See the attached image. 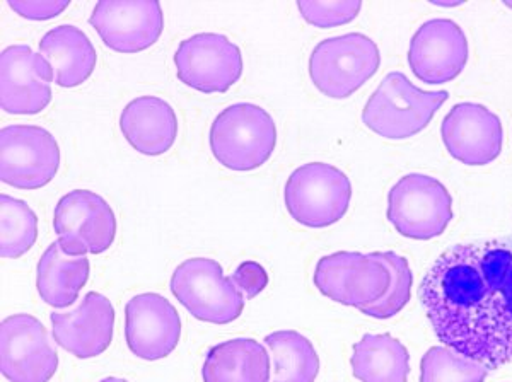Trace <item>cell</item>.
<instances>
[{"instance_id":"obj_1","label":"cell","mask_w":512,"mask_h":382,"mask_svg":"<svg viewBox=\"0 0 512 382\" xmlns=\"http://www.w3.org/2000/svg\"><path fill=\"white\" fill-rule=\"evenodd\" d=\"M420 301L446 347L489 371L512 362V238L448 249L422 280Z\"/></svg>"},{"instance_id":"obj_2","label":"cell","mask_w":512,"mask_h":382,"mask_svg":"<svg viewBox=\"0 0 512 382\" xmlns=\"http://www.w3.org/2000/svg\"><path fill=\"white\" fill-rule=\"evenodd\" d=\"M448 98V91H422L402 72H390L364 106L362 122L383 139H410L431 123Z\"/></svg>"},{"instance_id":"obj_3","label":"cell","mask_w":512,"mask_h":382,"mask_svg":"<svg viewBox=\"0 0 512 382\" xmlns=\"http://www.w3.org/2000/svg\"><path fill=\"white\" fill-rule=\"evenodd\" d=\"M275 145L274 118L253 103L227 106L210 127V151L231 171L262 168L274 154Z\"/></svg>"},{"instance_id":"obj_4","label":"cell","mask_w":512,"mask_h":382,"mask_svg":"<svg viewBox=\"0 0 512 382\" xmlns=\"http://www.w3.org/2000/svg\"><path fill=\"white\" fill-rule=\"evenodd\" d=\"M352 183L332 164L299 166L287 178L284 202L292 219L301 226L323 229L337 224L349 212Z\"/></svg>"},{"instance_id":"obj_5","label":"cell","mask_w":512,"mask_h":382,"mask_svg":"<svg viewBox=\"0 0 512 382\" xmlns=\"http://www.w3.org/2000/svg\"><path fill=\"white\" fill-rule=\"evenodd\" d=\"M381 64L379 48L362 33L328 38L309 57V77L328 98L345 99L357 93Z\"/></svg>"},{"instance_id":"obj_6","label":"cell","mask_w":512,"mask_h":382,"mask_svg":"<svg viewBox=\"0 0 512 382\" xmlns=\"http://www.w3.org/2000/svg\"><path fill=\"white\" fill-rule=\"evenodd\" d=\"M169 287L176 301L198 321L229 325L245 311L241 290L224 277L221 263L210 258L183 261L171 275Z\"/></svg>"},{"instance_id":"obj_7","label":"cell","mask_w":512,"mask_h":382,"mask_svg":"<svg viewBox=\"0 0 512 382\" xmlns=\"http://www.w3.org/2000/svg\"><path fill=\"white\" fill-rule=\"evenodd\" d=\"M388 220L405 238L429 241L453 220V198L436 178L407 174L388 193Z\"/></svg>"},{"instance_id":"obj_8","label":"cell","mask_w":512,"mask_h":382,"mask_svg":"<svg viewBox=\"0 0 512 382\" xmlns=\"http://www.w3.org/2000/svg\"><path fill=\"white\" fill-rule=\"evenodd\" d=\"M53 229L65 255H101L117 238V215L105 198L89 190L69 191L53 212Z\"/></svg>"},{"instance_id":"obj_9","label":"cell","mask_w":512,"mask_h":382,"mask_svg":"<svg viewBox=\"0 0 512 382\" xmlns=\"http://www.w3.org/2000/svg\"><path fill=\"white\" fill-rule=\"evenodd\" d=\"M313 280L316 289L328 299L362 309L383 299L391 284V273L378 253L338 251L318 261Z\"/></svg>"},{"instance_id":"obj_10","label":"cell","mask_w":512,"mask_h":382,"mask_svg":"<svg viewBox=\"0 0 512 382\" xmlns=\"http://www.w3.org/2000/svg\"><path fill=\"white\" fill-rule=\"evenodd\" d=\"M60 147L47 128L7 125L0 130V180L19 190H40L57 176Z\"/></svg>"},{"instance_id":"obj_11","label":"cell","mask_w":512,"mask_h":382,"mask_svg":"<svg viewBox=\"0 0 512 382\" xmlns=\"http://www.w3.org/2000/svg\"><path fill=\"white\" fill-rule=\"evenodd\" d=\"M59 354L40 319L12 314L0 326V371L9 382H48Z\"/></svg>"},{"instance_id":"obj_12","label":"cell","mask_w":512,"mask_h":382,"mask_svg":"<svg viewBox=\"0 0 512 382\" xmlns=\"http://www.w3.org/2000/svg\"><path fill=\"white\" fill-rule=\"evenodd\" d=\"M173 60L178 79L200 93H227L243 74V53L219 33H198L181 41Z\"/></svg>"},{"instance_id":"obj_13","label":"cell","mask_w":512,"mask_h":382,"mask_svg":"<svg viewBox=\"0 0 512 382\" xmlns=\"http://www.w3.org/2000/svg\"><path fill=\"white\" fill-rule=\"evenodd\" d=\"M52 65L30 45H11L0 55V106L9 115H38L52 101Z\"/></svg>"},{"instance_id":"obj_14","label":"cell","mask_w":512,"mask_h":382,"mask_svg":"<svg viewBox=\"0 0 512 382\" xmlns=\"http://www.w3.org/2000/svg\"><path fill=\"white\" fill-rule=\"evenodd\" d=\"M89 23L113 52L139 53L163 35V9L152 0H108L94 6Z\"/></svg>"},{"instance_id":"obj_15","label":"cell","mask_w":512,"mask_h":382,"mask_svg":"<svg viewBox=\"0 0 512 382\" xmlns=\"http://www.w3.org/2000/svg\"><path fill=\"white\" fill-rule=\"evenodd\" d=\"M470 57L465 31L451 19L422 24L408 48V64L420 81L441 86L460 76Z\"/></svg>"},{"instance_id":"obj_16","label":"cell","mask_w":512,"mask_h":382,"mask_svg":"<svg viewBox=\"0 0 512 382\" xmlns=\"http://www.w3.org/2000/svg\"><path fill=\"white\" fill-rule=\"evenodd\" d=\"M181 338L176 307L156 292L132 297L125 306V340L135 357L154 362L175 352Z\"/></svg>"},{"instance_id":"obj_17","label":"cell","mask_w":512,"mask_h":382,"mask_svg":"<svg viewBox=\"0 0 512 382\" xmlns=\"http://www.w3.org/2000/svg\"><path fill=\"white\" fill-rule=\"evenodd\" d=\"M444 147L466 166L494 163L502 152V122L494 111L478 103L453 106L441 125Z\"/></svg>"},{"instance_id":"obj_18","label":"cell","mask_w":512,"mask_h":382,"mask_svg":"<svg viewBox=\"0 0 512 382\" xmlns=\"http://www.w3.org/2000/svg\"><path fill=\"white\" fill-rule=\"evenodd\" d=\"M55 343L77 359H94L110 348L115 330V307L108 297L89 292L70 313H52Z\"/></svg>"},{"instance_id":"obj_19","label":"cell","mask_w":512,"mask_h":382,"mask_svg":"<svg viewBox=\"0 0 512 382\" xmlns=\"http://www.w3.org/2000/svg\"><path fill=\"white\" fill-rule=\"evenodd\" d=\"M120 130L135 151L144 156H163L175 145L178 118L163 98L140 96L123 108Z\"/></svg>"},{"instance_id":"obj_20","label":"cell","mask_w":512,"mask_h":382,"mask_svg":"<svg viewBox=\"0 0 512 382\" xmlns=\"http://www.w3.org/2000/svg\"><path fill=\"white\" fill-rule=\"evenodd\" d=\"M40 53L52 65L55 84L77 87L93 76L98 55L88 35L72 24H60L43 35Z\"/></svg>"},{"instance_id":"obj_21","label":"cell","mask_w":512,"mask_h":382,"mask_svg":"<svg viewBox=\"0 0 512 382\" xmlns=\"http://www.w3.org/2000/svg\"><path fill=\"white\" fill-rule=\"evenodd\" d=\"M204 382H270V355L253 338H234L209 350L202 367Z\"/></svg>"},{"instance_id":"obj_22","label":"cell","mask_w":512,"mask_h":382,"mask_svg":"<svg viewBox=\"0 0 512 382\" xmlns=\"http://www.w3.org/2000/svg\"><path fill=\"white\" fill-rule=\"evenodd\" d=\"M91 265L88 256L65 255L59 241L50 244L36 267V289L48 306L69 307L88 284Z\"/></svg>"},{"instance_id":"obj_23","label":"cell","mask_w":512,"mask_h":382,"mask_svg":"<svg viewBox=\"0 0 512 382\" xmlns=\"http://www.w3.org/2000/svg\"><path fill=\"white\" fill-rule=\"evenodd\" d=\"M350 365L361 382H407L410 355L405 345L388 333H367L354 343Z\"/></svg>"},{"instance_id":"obj_24","label":"cell","mask_w":512,"mask_h":382,"mask_svg":"<svg viewBox=\"0 0 512 382\" xmlns=\"http://www.w3.org/2000/svg\"><path fill=\"white\" fill-rule=\"evenodd\" d=\"M274 371L270 382H315L320 374V357L308 338L296 330H280L265 336Z\"/></svg>"},{"instance_id":"obj_25","label":"cell","mask_w":512,"mask_h":382,"mask_svg":"<svg viewBox=\"0 0 512 382\" xmlns=\"http://www.w3.org/2000/svg\"><path fill=\"white\" fill-rule=\"evenodd\" d=\"M38 239V217L30 205L2 193L0 195V256L18 260Z\"/></svg>"},{"instance_id":"obj_26","label":"cell","mask_w":512,"mask_h":382,"mask_svg":"<svg viewBox=\"0 0 512 382\" xmlns=\"http://www.w3.org/2000/svg\"><path fill=\"white\" fill-rule=\"evenodd\" d=\"M420 371V382H483L489 367L443 345L425 352Z\"/></svg>"},{"instance_id":"obj_27","label":"cell","mask_w":512,"mask_h":382,"mask_svg":"<svg viewBox=\"0 0 512 382\" xmlns=\"http://www.w3.org/2000/svg\"><path fill=\"white\" fill-rule=\"evenodd\" d=\"M379 258L384 261V265L390 268L391 284L388 292L384 294L383 299L374 302L371 306L359 309L362 314L376 319H390L403 311L407 306L410 297H412V287H414V275L408 267V261L403 256L396 255L393 251L388 253H378Z\"/></svg>"},{"instance_id":"obj_28","label":"cell","mask_w":512,"mask_h":382,"mask_svg":"<svg viewBox=\"0 0 512 382\" xmlns=\"http://www.w3.org/2000/svg\"><path fill=\"white\" fill-rule=\"evenodd\" d=\"M297 9L304 21L318 28H335L354 21L362 9V2H297Z\"/></svg>"},{"instance_id":"obj_29","label":"cell","mask_w":512,"mask_h":382,"mask_svg":"<svg viewBox=\"0 0 512 382\" xmlns=\"http://www.w3.org/2000/svg\"><path fill=\"white\" fill-rule=\"evenodd\" d=\"M231 282H233L239 290L245 292L248 299H255L260 296L263 290L267 289L268 273L265 268L256 263V261H243L233 275H231Z\"/></svg>"},{"instance_id":"obj_30","label":"cell","mask_w":512,"mask_h":382,"mask_svg":"<svg viewBox=\"0 0 512 382\" xmlns=\"http://www.w3.org/2000/svg\"><path fill=\"white\" fill-rule=\"evenodd\" d=\"M70 6L69 0L59 2H19V0H11L9 7L12 11L19 14L21 18L31 19V21H48V19L57 18L62 12Z\"/></svg>"},{"instance_id":"obj_31","label":"cell","mask_w":512,"mask_h":382,"mask_svg":"<svg viewBox=\"0 0 512 382\" xmlns=\"http://www.w3.org/2000/svg\"><path fill=\"white\" fill-rule=\"evenodd\" d=\"M432 4L439 7H458L461 6L463 2H432Z\"/></svg>"},{"instance_id":"obj_32","label":"cell","mask_w":512,"mask_h":382,"mask_svg":"<svg viewBox=\"0 0 512 382\" xmlns=\"http://www.w3.org/2000/svg\"><path fill=\"white\" fill-rule=\"evenodd\" d=\"M101 382H128L127 379H122V377H106Z\"/></svg>"},{"instance_id":"obj_33","label":"cell","mask_w":512,"mask_h":382,"mask_svg":"<svg viewBox=\"0 0 512 382\" xmlns=\"http://www.w3.org/2000/svg\"><path fill=\"white\" fill-rule=\"evenodd\" d=\"M504 4H506V7H509V9H512V0H506Z\"/></svg>"}]
</instances>
